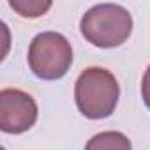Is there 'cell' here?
<instances>
[{
  "label": "cell",
  "instance_id": "cell-1",
  "mask_svg": "<svg viewBox=\"0 0 150 150\" xmlns=\"http://www.w3.org/2000/svg\"><path fill=\"white\" fill-rule=\"evenodd\" d=\"M120 97V87L113 72L104 67L85 69L74 83V101L80 113L90 120L108 118Z\"/></svg>",
  "mask_w": 150,
  "mask_h": 150
},
{
  "label": "cell",
  "instance_id": "cell-2",
  "mask_svg": "<svg viewBox=\"0 0 150 150\" xmlns=\"http://www.w3.org/2000/svg\"><path fill=\"white\" fill-rule=\"evenodd\" d=\"M80 30L81 35L97 48H117L129 39L132 16L118 4H97L81 16Z\"/></svg>",
  "mask_w": 150,
  "mask_h": 150
},
{
  "label": "cell",
  "instance_id": "cell-3",
  "mask_svg": "<svg viewBox=\"0 0 150 150\" xmlns=\"http://www.w3.org/2000/svg\"><path fill=\"white\" fill-rule=\"evenodd\" d=\"M28 67L39 80L64 78L72 64L71 42L58 32H41L28 46Z\"/></svg>",
  "mask_w": 150,
  "mask_h": 150
},
{
  "label": "cell",
  "instance_id": "cell-4",
  "mask_svg": "<svg viewBox=\"0 0 150 150\" xmlns=\"http://www.w3.org/2000/svg\"><path fill=\"white\" fill-rule=\"evenodd\" d=\"M37 122L35 99L20 88L0 92V129L7 134H21Z\"/></svg>",
  "mask_w": 150,
  "mask_h": 150
},
{
  "label": "cell",
  "instance_id": "cell-5",
  "mask_svg": "<svg viewBox=\"0 0 150 150\" xmlns=\"http://www.w3.org/2000/svg\"><path fill=\"white\" fill-rule=\"evenodd\" d=\"M85 150H132V145L124 132L104 131L92 136L87 141Z\"/></svg>",
  "mask_w": 150,
  "mask_h": 150
},
{
  "label": "cell",
  "instance_id": "cell-6",
  "mask_svg": "<svg viewBox=\"0 0 150 150\" xmlns=\"http://www.w3.org/2000/svg\"><path fill=\"white\" fill-rule=\"evenodd\" d=\"M9 7L23 18H39L50 7V0H9Z\"/></svg>",
  "mask_w": 150,
  "mask_h": 150
},
{
  "label": "cell",
  "instance_id": "cell-7",
  "mask_svg": "<svg viewBox=\"0 0 150 150\" xmlns=\"http://www.w3.org/2000/svg\"><path fill=\"white\" fill-rule=\"evenodd\" d=\"M141 97L145 106L150 110V65L146 67L145 74H143V80H141Z\"/></svg>",
  "mask_w": 150,
  "mask_h": 150
}]
</instances>
